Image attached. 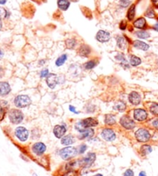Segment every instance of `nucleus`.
Listing matches in <instances>:
<instances>
[{"label":"nucleus","mask_w":158,"mask_h":176,"mask_svg":"<svg viewBox=\"0 0 158 176\" xmlns=\"http://www.w3.org/2000/svg\"><path fill=\"white\" fill-rule=\"evenodd\" d=\"M98 125V120H97L95 118H93V117H89V118H87V119H82L80 122L76 123V125H75V129L77 132H80V133H81V132H83L86 129L96 127Z\"/></svg>","instance_id":"1"},{"label":"nucleus","mask_w":158,"mask_h":176,"mask_svg":"<svg viewBox=\"0 0 158 176\" xmlns=\"http://www.w3.org/2000/svg\"><path fill=\"white\" fill-rule=\"evenodd\" d=\"M59 155L65 161H70L78 155V149L73 146H66L59 151Z\"/></svg>","instance_id":"2"},{"label":"nucleus","mask_w":158,"mask_h":176,"mask_svg":"<svg viewBox=\"0 0 158 176\" xmlns=\"http://www.w3.org/2000/svg\"><path fill=\"white\" fill-rule=\"evenodd\" d=\"M9 122L13 125H19L24 120V114L18 108H12L8 112Z\"/></svg>","instance_id":"3"},{"label":"nucleus","mask_w":158,"mask_h":176,"mask_svg":"<svg viewBox=\"0 0 158 176\" xmlns=\"http://www.w3.org/2000/svg\"><path fill=\"white\" fill-rule=\"evenodd\" d=\"M14 105L18 108H23L29 106L32 103L30 97L27 95H19L14 98Z\"/></svg>","instance_id":"4"},{"label":"nucleus","mask_w":158,"mask_h":176,"mask_svg":"<svg viewBox=\"0 0 158 176\" xmlns=\"http://www.w3.org/2000/svg\"><path fill=\"white\" fill-rule=\"evenodd\" d=\"M96 159H97V155L95 152H89L85 157L78 161L79 166L84 168H88L94 164Z\"/></svg>","instance_id":"5"},{"label":"nucleus","mask_w":158,"mask_h":176,"mask_svg":"<svg viewBox=\"0 0 158 176\" xmlns=\"http://www.w3.org/2000/svg\"><path fill=\"white\" fill-rule=\"evenodd\" d=\"M134 136L137 141L140 143H146V142H149L150 137H151V135L149 131L144 128H140L139 129H137L135 132Z\"/></svg>","instance_id":"6"},{"label":"nucleus","mask_w":158,"mask_h":176,"mask_svg":"<svg viewBox=\"0 0 158 176\" xmlns=\"http://www.w3.org/2000/svg\"><path fill=\"white\" fill-rule=\"evenodd\" d=\"M14 136L19 142H26L29 137V131L26 127L19 126L15 129Z\"/></svg>","instance_id":"7"},{"label":"nucleus","mask_w":158,"mask_h":176,"mask_svg":"<svg viewBox=\"0 0 158 176\" xmlns=\"http://www.w3.org/2000/svg\"><path fill=\"white\" fill-rule=\"evenodd\" d=\"M120 125L126 130H133L136 127V123L130 117L125 115L120 119Z\"/></svg>","instance_id":"8"},{"label":"nucleus","mask_w":158,"mask_h":176,"mask_svg":"<svg viewBox=\"0 0 158 176\" xmlns=\"http://www.w3.org/2000/svg\"><path fill=\"white\" fill-rule=\"evenodd\" d=\"M100 136L104 140L107 142H114L117 139V135L112 129L105 128L100 132Z\"/></svg>","instance_id":"9"},{"label":"nucleus","mask_w":158,"mask_h":176,"mask_svg":"<svg viewBox=\"0 0 158 176\" xmlns=\"http://www.w3.org/2000/svg\"><path fill=\"white\" fill-rule=\"evenodd\" d=\"M46 151V146L41 142H35L32 146V152L33 154L37 156L43 155Z\"/></svg>","instance_id":"10"},{"label":"nucleus","mask_w":158,"mask_h":176,"mask_svg":"<svg viewBox=\"0 0 158 176\" xmlns=\"http://www.w3.org/2000/svg\"><path fill=\"white\" fill-rule=\"evenodd\" d=\"M46 84L48 87L51 89H53L56 87L58 84H60V77L54 73H49V75L46 77Z\"/></svg>","instance_id":"11"},{"label":"nucleus","mask_w":158,"mask_h":176,"mask_svg":"<svg viewBox=\"0 0 158 176\" xmlns=\"http://www.w3.org/2000/svg\"><path fill=\"white\" fill-rule=\"evenodd\" d=\"M148 113L143 108H136L133 110V119L137 122H144L147 119Z\"/></svg>","instance_id":"12"},{"label":"nucleus","mask_w":158,"mask_h":176,"mask_svg":"<svg viewBox=\"0 0 158 176\" xmlns=\"http://www.w3.org/2000/svg\"><path fill=\"white\" fill-rule=\"evenodd\" d=\"M66 131H67V127H66V125L65 124L55 125L53 129V135H54L56 139H60L66 135Z\"/></svg>","instance_id":"13"},{"label":"nucleus","mask_w":158,"mask_h":176,"mask_svg":"<svg viewBox=\"0 0 158 176\" xmlns=\"http://www.w3.org/2000/svg\"><path fill=\"white\" fill-rule=\"evenodd\" d=\"M110 38V33L105 30H99L97 33V36H96L97 40L98 41L99 43H105L109 42Z\"/></svg>","instance_id":"14"},{"label":"nucleus","mask_w":158,"mask_h":176,"mask_svg":"<svg viewBox=\"0 0 158 176\" xmlns=\"http://www.w3.org/2000/svg\"><path fill=\"white\" fill-rule=\"evenodd\" d=\"M128 101L133 105H138L141 102V96L137 91H131L128 95Z\"/></svg>","instance_id":"15"},{"label":"nucleus","mask_w":158,"mask_h":176,"mask_svg":"<svg viewBox=\"0 0 158 176\" xmlns=\"http://www.w3.org/2000/svg\"><path fill=\"white\" fill-rule=\"evenodd\" d=\"M11 90L12 88L8 82H0V96H6L10 93Z\"/></svg>","instance_id":"16"},{"label":"nucleus","mask_w":158,"mask_h":176,"mask_svg":"<svg viewBox=\"0 0 158 176\" xmlns=\"http://www.w3.org/2000/svg\"><path fill=\"white\" fill-rule=\"evenodd\" d=\"M61 144L63 146H70L71 145L74 144L76 142V139H75V137L72 135H66V136H64L63 138L61 139Z\"/></svg>","instance_id":"17"},{"label":"nucleus","mask_w":158,"mask_h":176,"mask_svg":"<svg viewBox=\"0 0 158 176\" xmlns=\"http://www.w3.org/2000/svg\"><path fill=\"white\" fill-rule=\"evenodd\" d=\"M95 132H94V129H87L86 130H84V132L80 133V136H79V139L80 140H84V139H88L90 138H92L94 136Z\"/></svg>","instance_id":"18"},{"label":"nucleus","mask_w":158,"mask_h":176,"mask_svg":"<svg viewBox=\"0 0 158 176\" xmlns=\"http://www.w3.org/2000/svg\"><path fill=\"white\" fill-rule=\"evenodd\" d=\"M115 59L119 62L120 64V66H122V67H123V68H125V69L130 68V65H129V63H128L127 60L126 59V58H125L124 54H123V53H118L117 54V56H116Z\"/></svg>","instance_id":"19"},{"label":"nucleus","mask_w":158,"mask_h":176,"mask_svg":"<svg viewBox=\"0 0 158 176\" xmlns=\"http://www.w3.org/2000/svg\"><path fill=\"white\" fill-rule=\"evenodd\" d=\"M91 53V49L87 45H82L78 50V54L81 57H88Z\"/></svg>","instance_id":"20"},{"label":"nucleus","mask_w":158,"mask_h":176,"mask_svg":"<svg viewBox=\"0 0 158 176\" xmlns=\"http://www.w3.org/2000/svg\"><path fill=\"white\" fill-rule=\"evenodd\" d=\"M133 26H134L136 29H144L146 26V21L145 19V18L143 17H140L138 19H137L136 20L133 22Z\"/></svg>","instance_id":"21"},{"label":"nucleus","mask_w":158,"mask_h":176,"mask_svg":"<svg viewBox=\"0 0 158 176\" xmlns=\"http://www.w3.org/2000/svg\"><path fill=\"white\" fill-rule=\"evenodd\" d=\"M116 39H117V47L120 49L124 50V49H127V42L126 39L123 36H118L116 38Z\"/></svg>","instance_id":"22"},{"label":"nucleus","mask_w":158,"mask_h":176,"mask_svg":"<svg viewBox=\"0 0 158 176\" xmlns=\"http://www.w3.org/2000/svg\"><path fill=\"white\" fill-rule=\"evenodd\" d=\"M133 46L136 49H140V50H143V51H147L150 48L149 45L146 44L144 42H142V41L140 40H135L133 42Z\"/></svg>","instance_id":"23"},{"label":"nucleus","mask_w":158,"mask_h":176,"mask_svg":"<svg viewBox=\"0 0 158 176\" xmlns=\"http://www.w3.org/2000/svg\"><path fill=\"white\" fill-rule=\"evenodd\" d=\"M104 123L107 125L109 126H112L117 123V120H116L115 115L113 114H107L104 116Z\"/></svg>","instance_id":"24"},{"label":"nucleus","mask_w":158,"mask_h":176,"mask_svg":"<svg viewBox=\"0 0 158 176\" xmlns=\"http://www.w3.org/2000/svg\"><path fill=\"white\" fill-rule=\"evenodd\" d=\"M114 109L119 112H123L127 109V105L123 101H117L114 105Z\"/></svg>","instance_id":"25"},{"label":"nucleus","mask_w":158,"mask_h":176,"mask_svg":"<svg viewBox=\"0 0 158 176\" xmlns=\"http://www.w3.org/2000/svg\"><path fill=\"white\" fill-rule=\"evenodd\" d=\"M57 5L60 10L66 11L70 5V0H58Z\"/></svg>","instance_id":"26"},{"label":"nucleus","mask_w":158,"mask_h":176,"mask_svg":"<svg viewBox=\"0 0 158 176\" xmlns=\"http://www.w3.org/2000/svg\"><path fill=\"white\" fill-rule=\"evenodd\" d=\"M135 15H136V5H131L127 13V18L129 21H132L134 19Z\"/></svg>","instance_id":"27"},{"label":"nucleus","mask_w":158,"mask_h":176,"mask_svg":"<svg viewBox=\"0 0 158 176\" xmlns=\"http://www.w3.org/2000/svg\"><path fill=\"white\" fill-rule=\"evenodd\" d=\"M141 62H142V61H141L140 58L137 57V56H134V55H132V56H130V64L131 66L136 67V66L140 65Z\"/></svg>","instance_id":"28"},{"label":"nucleus","mask_w":158,"mask_h":176,"mask_svg":"<svg viewBox=\"0 0 158 176\" xmlns=\"http://www.w3.org/2000/svg\"><path fill=\"white\" fill-rule=\"evenodd\" d=\"M67 59H68V56L66 54H63L61 55L60 56H59V57L57 58V59L56 60V66H57V67H60V66H62L63 65H64V63L66 62V61L67 60Z\"/></svg>","instance_id":"29"},{"label":"nucleus","mask_w":158,"mask_h":176,"mask_svg":"<svg viewBox=\"0 0 158 176\" xmlns=\"http://www.w3.org/2000/svg\"><path fill=\"white\" fill-rule=\"evenodd\" d=\"M152 151H153L152 147L149 145H143L140 147V154L143 156L147 155L150 153H151Z\"/></svg>","instance_id":"30"},{"label":"nucleus","mask_w":158,"mask_h":176,"mask_svg":"<svg viewBox=\"0 0 158 176\" xmlns=\"http://www.w3.org/2000/svg\"><path fill=\"white\" fill-rule=\"evenodd\" d=\"M97 62L96 60H90L84 64V68L86 70H91L97 66Z\"/></svg>","instance_id":"31"},{"label":"nucleus","mask_w":158,"mask_h":176,"mask_svg":"<svg viewBox=\"0 0 158 176\" xmlns=\"http://www.w3.org/2000/svg\"><path fill=\"white\" fill-rule=\"evenodd\" d=\"M66 47L69 49H73L77 46V41L74 39H67L65 41Z\"/></svg>","instance_id":"32"},{"label":"nucleus","mask_w":158,"mask_h":176,"mask_svg":"<svg viewBox=\"0 0 158 176\" xmlns=\"http://www.w3.org/2000/svg\"><path fill=\"white\" fill-rule=\"evenodd\" d=\"M136 36H137L140 39H146L148 38H150V35L149 32H147L146 31L144 30H139L137 32H135Z\"/></svg>","instance_id":"33"},{"label":"nucleus","mask_w":158,"mask_h":176,"mask_svg":"<svg viewBox=\"0 0 158 176\" xmlns=\"http://www.w3.org/2000/svg\"><path fill=\"white\" fill-rule=\"evenodd\" d=\"M69 71H70V72L71 73L72 75H77L78 74H80V69L79 66H77V65H71Z\"/></svg>","instance_id":"34"},{"label":"nucleus","mask_w":158,"mask_h":176,"mask_svg":"<svg viewBox=\"0 0 158 176\" xmlns=\"http://www.w3.org/2000/svg\"><path fill=\"white\" fill-rule=\"evenodd\" d=\"M150 113L153 114V115L158 116V104L157 103H153L150 106Z\"/></svg>","instance_id":"35"},{"label":"nucleus","mask_w":158,"mask_h":176,"mask_svg":"<svg viewBox=\"0 0 158 176\" xmlns=\"http://www.w3.org/2000/svg\"><path fill=\"white\" fill-rule=\"evenodd\" d=\"M62 176H79V173L77 170L72 169L66 171V172L63 173Z\"/></svg>","instance_id":"36"},{"label":"nucleus","mask_w":158,"mask_h":176,"mask_svg":"<svg viewBox=\"0 0 158 176\" xmlns=\"http://www.w3.org/2000/svg\"><path fill=\"white\" fill-rule=\"evenodd\" d=\"M7 110H8V109H6L5 108H3V107L0 105V122H2V121L5 119Z\"/></svg>","instance_id":"37"},{"label":"nucleus","mask_w":158,"mask_h":176,"mask_svg":"<svg viewBox=\"0 0 158 176\" xmlns=\"http://www.w3.org/2000/svg\"><path fill=\"white\" fill-rule=\"evenodd\" d=\"M87 150V146L86 144H81L79 147L78 149V154L82 155L84 154L86 152V151Z\"/></svg>","instance_id":"38"},{"label":"nucleus","mask_w":158,"mask_h":176,"mask_svg":"<svg viewBox=\"0 0 158 176\" xmlns=\"http://www.w3.org/2000/svg\"><path fill=\"white\" fill-rule=\"evenodd\" d=\"M145 15H146V17L151 18V19H153V18L155 17L154 11H153V9H148L146 11V12H145Z\"/></svg>","instance_id":"39"},{"label":"nucleus","mask_w":158,"mask_h":176,"mask_svg":"<svg viewBox=\"0 0 158 176\" xmlns=\"http://www.w3.org/2000/svg\"><path fill=\"white\" fill-rule=\"evenodd\" d=\"M130 2V0H120V5L121 7H123V8H127V7L129 6Z\"/></svg>","instance_id":"40"},{"label":"nucleus","mask_w":158,"mask_h":176,"mask_svg":"<svg viewBox=\"0 0 158 176\" xmlns=\"http://www.w3.org/2000/svg\"><path fill=\"white\" fill-rule=\"evenodd\" d=\"M8 16V12L5 10L4 8L0 6V19H2V18H5Z\"/></svg>","instance_id":"41"},{"label":"nucleus","mask_w":158,"mask_h":176,"mask_svg":"<svg viewBox=\"0 0 158 176\" xmlns=\"http://www.w3.org/2000/svg\"><path fill=\"white\" fill-rule=\"evenodd\" d=\"M49 71L48 69H44L41 70L40 72V78H46L49 75Z\"/></svg>","instance_id":"42"},{"label":"nucleus","mask_w":158,"mask_h":176,"mask_svg":"<svg viewBox=\"0 0 158 176\" xmlns=\"http://www.w3.org/2000/svg\"><path fill=\"white\" fill-rule=\"evenodd\" d=\"M119 27L120 30H125V29H127V23L126 21L125 20L121 21V22H120Z\"/></svg>","instance_id":"43"},{"label":"nucleus","mask_w":158,"mask_h":176,"mask_svg":"<svg viewBox=\"0 0 158 176\" xmlns=\"http://www.w3.org/2000/svg\"><path fill=\"white\" fill-rule=\"evenodd\" d=\"M123 176H134V172H133L132 169L128 168V169H127L126 171H124Z\"/></svg>","instance_id":"44"},{"label":"nucleus","mask_w":158,"mask_h":176,"mask_svg":"<svg viewBox=\"0 0 158 176\" xmlns=\"http://www.w3.org/2000/svg\"><path fill=\"white\" fill-rule=\"evenodd\" d=\"M69 109H70V112H73V113H74V114L80 113V112H77V109H76V107L73 106V105H70V106H69Z\"/></svg>","instance_id":"45"},{"label":"nucleus","mask_w":158,"mask_h":176,"mask_svg":"<svg viewBox=\"0 0 158 176\" xmlns=\"http://www.w3.org/2000/svg\"><path fill=\"white\" fill-rule=\"evenodd\" d=\"M152 125H153V126L155 129H158V119H154V120L153 121V122H152Z\"/></svg>","instance_id":"46"},{"label":"nucleus","mask_w":158,"mask_h":176,"mask_svg":"<svg viewBox=\"0 0 158 176\" xmlns=\"http://www.w3.org/2000/svg\"><path fill=\"white\" fill-rule=\"evenodd\" d=\"M4 74H5V71H4V69L2 68V66H0V78H2L4 76Z\"/></svg>","instance_id":"47"},{"label":"nucleus","mask_w":158,"mask_h":176,"mask_svg":"<svg viewBox=\"0 0 158 176\" xmlns=\"http://www.w3.org/2000/svg\"><path fill=\"white\" fill-rule=\"evenodd\" d=\"M152 4L156 9H158V0H151Z\"/></svg>","instance_id":"48"},{"label":"nucleus","mask_w":158,"mask_h":176,"mask_svg":"<svg viewBox=\"0 0 158 176\" xmlns=\"http://www.w3.org/2000/svg\"><path fill=\"white\" fill-rule=\"evenodd\" d=\"M45 63H46V60L41 59V60H39V66H43Z\"/></svg>","instance_id":"49"},{"label":"nucleus","mask_w":158,"mask_h":176,"mask_svg":"<svg viewBox=\"0 0 158 176\" xmlns=\"http://www.w3.org/2000/svg\"><path fill=\"white\" fill-rule=\"evenodd\" d=\"M138 176H146V174L144 171H141L138 174Z\"/></svg>","instance_id":"50"},{"label":"nucleus","mask_w":158,"mask_h":176,"mask_svg":"<svg viewBox=\"0 0 158 176\" xmlns=\"http://www.w3.org/2000/svg\"><path fill=\"white\" fill-rule=\"evenodd\" d=\"M153 29H154V30H156V32H158V23L155 24L154 26H153Z\"/></svg>","instance_id":"51"},{"label":"nucleus","mask_w":158,"mask_h":176,"mask_svg":"<svg viewBox=\"0 0 158 176\" xmlns=\"http://www.w3.org/2000/svg\"><path fill=\"white\" fill-rule=\"evenodd\" d=\"M6 2V0H0V5H4Z\"/></svg>","instance_id":"52"},{"label":"nucleus","mask_w":158,"mask_h":176,"mask_svg":"<svg viewBox=\"0 0 158 176\" xmlns=\"http://www.w3.org/2000/svg\"><path fill=\"white\" fill-rule=\"evenodd\" d=\"M93 176H104V175H103V174H101V173H97V174H94V175H93Z\"/></svg>","instance_id":"53"},{"label":"nucleus","mask_w":158,"mask_h":176,"mask_svg":"<svg viewBox=\"0 0 158 176\" xmlns=\"http://www.w3.org/2000/svg\"><path fill=\"white\" fill-rule=\"evenodd\" d=\"M2 56H3V53H2V52L0 50V59L2 57Z\"/></svg>","instance_id":"54"},{"label":"nucleus","mask_w":158,"mask_h":176,"mask_svg":"<svg viewBox=\"0 0 158 176\" xmlns=\"http://www.w3.org/2000/svg\"><path fill=\"white\" fill-rule=\"evenodd\" d=\"M70 1H71V2H77L79 0H70Z\"/></svg>","instance_id":"55"},{"label":"nucleus","mask_w":158,"mask_h":176,"mask_svg":"<svg viewBox=\"0 0 158 176\" xmlns=\"http://www.w3.org/2000/svg\"><path fill=\"white\" fill-rule=\"evenodd\" d=\"M2 29V21H1V19H0V29Z\"/></svg>","instance_id":"56"},{"label":"nucleus","mask_w":158,"mask_h":176,"mask_svg":"<svg viewBox=\"0 0 158 176\" xmlns=\"http://www.w3.org/2000/svg\"><path fill=\"white\" fill-rule=\"evenodd\" d=\"M34 176H38L37 174H34Z\"/></svg>","instance_id":"57"}]
</instances>
